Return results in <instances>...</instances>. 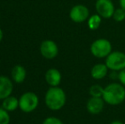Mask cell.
Returning <instances> with one entry per match:
<instances>
[{"label":"cell","instance_id":"6da1fadb","mask_svg":"<svg viewBox=\"0 0 125 124\" xmlns=\"http://www.w3.org/2000/svg\"><path fill=\"white\" fill-rule=\"evenodd\" d=\"M102 99L106 104L118 105L125 99V87L121 83H112L104 88Z\"/></svg>","mask_w":125,"mask_h":124},{"label":"cell","instance_id":"7a4b0ae2","mask_svg":"<svg viewBox=\"0 0 125 124\" xmlns=\"http://www.w3.org/2000/svg\"><path fill=\"white\" fill-rule=\"evenodd\" d=\"M66 96L64 90L59 87H51L45 94V103L52 111L61 110L65 105Z\"/></svg>","mask_w":125,"mask_h":124},{"label":"cell","instance_id":"3957f363","mask_svg":"<svg viewBox=\"0 0 125 124\" xmlns=\"http://www.w3.org/2000/svg\"><path fill=\"white\" fill-rule=\"evenodd\" d=\"M90 52L94 57L98 59L106 58L112 52V43L105 38H99L91 43Z\"/></svg>","mask_w":125,"mask_h":124},{"label":"cell","instance_id":"277c9868","mask_svg":"<svg viewBox=\"0 0 125 124\" xmlns=\"http://www.w3.org/2000/svg\"><path fill=\"white\" fill-rule=\"evenodd\" d=\"M105 64L111 71H122L125 68V54L121 51H112L105 58Z\"/></svg>","mask_w":125,"mask_h":124},{"label":"cell","instance_id":"5b68a950","mask_svg":"<svg viewBox=\"0 0 125 124\" xmlns=\"http://www.w3.org/2000/svg\"><path fill=\"white\" fill-rule=\"evenodd\" d=\"M38 105V98L34 93L27 92L22 94L19 100V106L24 112H31L34 111Z\"/></svg>","mask_w":125,"mask_h":124},{"label":"cell","instance_id":"8992f818","mask_svg":"<svg viewBox=\"0 0 125 124\" xmlns=\"http://www.w3.org/2000/svg\"><path fill=\"white\" fill-rule=\"evenodd\" d=\"M115 10L112 0H97L95 3L96 12L104 19H110L112 17Z\"/></svg>","mask_w":125,"mask_h":124},{"label":"cell","instance_id":"52a82bcc","mask_svg":"<svg viewBox=\"0 0 125 124\" xmlns=\"http://www.w3.org/2000/svg\"><path fill=\"white\" fill-rule=\"evenodd\" d=\"M69 15L73 22L82 23L89 18V10L85 5L77 4L72 8Z\"/></svg>","mask_w":125,"mask_h":124},{"label":"cell","instance_id":"ba28073f","mask_svg":"<svg viewBox=\"0 0 125 124\" xmlns=\"http://www.w3.org/2000/svg\"><path fill=\"white\" fill-rule=\"evenodd\" d=\"M40 52L44 58L52 60L58 55V46L52 40H45L41 43Z\"/></svg>","mask_w":125,"mask_h":124},{"label":"cell","instance_id":"9c48e42d","mask_svg":"<svg viewBox=\"0 0 125 124\" xmlns=\"http://www.w3.org/2000/svg\"><path fill=\"white\" fill-rule=\"evenodd\" d=\"M105 101L102 98L97 97H91L88 99L86 108L89 113L92 115L100 114L104 109L105 106Z\"/></svg>","mask_w":125,"mask_h":124},{"label":"cell","instance_id":"30bf717a","mask_svg":"<svg viewBox=\"0 0 125 124\" xmlns=\"http://www.w3.org/2000/svg\"><path fill=\"white\" fill-rule=\"evenodd\" d=\"M13 90V84L11 80L4 76H0V99L10 96Z\"/></svg>","mask_w":125,"mask_h":124},{"label":"cell","instance_id":"8fae6325","mask_svg":"<svg viewBox=\"0 0 125 124\" xmlns=\"http://www.w3.org/2000/svg\"><path fill=\"white\" fill-rule=\"evenodd\" d=\"M45 80L51 87H57L61 81V74L57 69L51 68L45 74Z\"/></svg>","mask_w":125,"mask_h":124},{"label":"cell","instance_id":"7c38bea8","mask_svg":"<svg viewBox=\"0 0 125 124\" xmlns=\"http://www.w3.org/2000/svg\"><path fill=\"white\" fill-rule=\"evenodd\" d=\"M108 67L105 64L99 63V64L94 65L90 71V75L95 80H101L105 77L108 73Z\"/></svg>","mask_w":125,"mask_h":124},{"label":"cell","instance_id":"4fadbf2b","mask_svg":"<svg viewBox=\"0 0 125 124\" xmlns=\"http://www.w3.org/2000/svg\"><path fill=\"white\" fill-rule=\"evenodd\" d=\"M12 78L17 83H21L25 80L26 78V70L23 66H15L12 70Z\"/></svg>","mask_w":125,"mask_h":124},{"label":"cell","instance_id":"5bb4252c","mask_svg":"<svg viewBox=\"0 0 125 124\" xmlns=\"http://www.w3.org/2000/svg\"><path fill=\"white\" fill-rule=\"evenodd\" d=\"M19 106V100L14 96H9L3 101L2 107L7 111H13Z\"/></svg>","mask_w":125,"mask_h":124},{"label":"cell","instance_id":"9a60e30c","mask_svg":"<svg viewBox=\"0 0 125 124\" xmlns=\"http://www.w3.org/2000/svg\"><path fill=\"white\" fill-rule=\"evenodd\" d=\"M102 17L99 15L98 14L93 15L88 19V27L90 30L95 31L100 27V24H101Z\"/></svg>","mask_w":125,"mask_h":124},{"label":"cell","instance_id":"2e32d148","mask_svg":"<svg viewBox=\"0 0 125 124\" xmlns=\"http://www.w3.org/2000/svg\"><path fill=\"white\" fill-rule=\"evenodd\" d=\"M104 93V88L99 84H94L89 88V94L91 97L102 98Z\"/></svg>","mask_w":125,"mask_h":124},{"label":"cell","instance_id":"e0dca14e","mask_svg":"<svg viewBox=\"0 0 125 124\" xmlns=\"http://www.w3.org/2000/svg\"><path fill=\"white\" fill-rule=\"evenodd\" d=\"M112 18L115 21L122 22L123 20H125V10L121 7L118 9H116L113 13V15H112Z\"/></svg>","mask_w":125,"mask_h":124},{"label":"cell","instance_id":"ac0fdd59","mask_svg":"<svg viewBox=\"0 0 125 124\" xmlns=\"http://www.w3.org/2000/svg\"><path fill=\"white\" fill-rule=\"evenodd\" d=\"M10 120V118L8 111L3 108H0V124H9Z\"/></svg>","mask_w":125,"mask_h":124},{"label":"cell","instance_id":"d6986e66","mask_svg":"<svg viewBox=\"0 0 125 124\" xmlns=\"http://www.w3.org/2000/svg\"><path fill=\"white\" fill-rule=\"evenodd\" d=\"M43 124H63L62 122L57 117H54V116H50L48 117L43 121Z\"/></svg>","mask_w":125,"mask_h":124},{"label":"cell","instance_id":"ffe728a7","mask_svg":"<svg viewBox=\"0 0 125 124\" xmlns=\"http://www.w3.org/2000/svg\"><path fill=\"white\" fill-rule=\"evenodd\" d=\"M117 79L119 80L121 84L125 87V68L122 71H118V78Z\"/></svg>","mask_w":125,"mask_h":124},{"label":"cell","instance_id":"44dd1931","mask_svg":"<svg viewBox=\"0 0 125 124\" xmlns=\"http://www.w3.org/2000/svg\"><path fill=\"white\" fill-rule=\"evenodd\" d=\"M119 4L121 8L125 10V0H119Z\"/></svg>","mask_w":125,"mask_h":124},{"label":"cell","instance_id":"7402d4cb","mask_svg":"<svg viewBox=\"0 0 125 124\" xmlns=\"http://www.w3.org/2000/svg\"><path fill=\"white\" fill-rule=\"evenodd\" d=\"M110 124H124L121 121H118V120H115V121L112 122Z\"/></svg>","mask_w":125,"mask_h":124},{"label":"cell","instance_id":"603a6c76","mask_svg":"<svg viewBox=\"0 0 125 124\" xmlns=\"http://www.w3.org/2000/svg\"><path fill=\"white\" fill-rule=\"evenodd\" d=\"M2 38H3V31L0 29V41L2 40Z\"/></svg>","mask_w":125,"mask_h":124}]
</instances>
